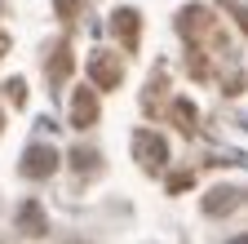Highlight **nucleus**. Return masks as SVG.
I'll return each instance as SVG.
<instances>
[{
	"instance_id": "obj_12",
	"label": "nucleus",
	"mask_w": 248,
	"mask_h": 244,
	"mask_svg": "<svg viewBox=\"0 0 248 244\" xmlns=\"http://www.w3.org/2000/svg\"><path fill=\"white\" fill-rule=\"evenodd\" d=\"M222 5L239 18V27H244V32H248V0H222Z\"/></svg>"
},
{
	"instance_id": "obj_18",
	"label": "nucleus",
	"mask_w": 248,
	"mask_h": 244,
	"mask_svg": "<svg viewBox=\"0 0 248 244\" xmlns=\"http://www.w3.org/2000/svg\"><path fill=\"white\" fill-rule=\"evenodd\" d=\"M0 129H5V120H0Z\"/></svg>"
},
{
	"instance_id": "obj_9",
	"label": "nucleus",
	"mask_w": 248,
	"mask_h": 244,
	"mask_svg": "<svg viewBox=\"0 0 248 244\" xmlns=\"http://www.w3.org/2000/svg\"><path fill=\"white\" fill-rule=\"evenodd\" d=\"M169 115L177 120L182 133H195V129H200V111H195V102H186V98H177V102L169 107Z\"/></svg>"
},
{
	"instance_id": "obj_3",
	"label": "nucleus",
	"mask_w": 248,
	"mask_h": 244,
	"mask_svg": "<svg viewBox=\"0 0 248 244\" xmlns=\"http://www.w3.org/2000/svg\"><path fill=\"white\" fill-rule=\"evenodd\" d=\"M89 76H93V84H98V89H120L124 67H120V58H115V53L93 49V53H89Z\"/></svg>"
},
{
	"instance_id": "obj_8",
	"label": "nucleus",
	"mask_w": 248,
	"mask_h": 244,
	"mask_svg": "<svg viewBox=\"0 0 248 244\" xmlns=\"http://www.w3.org/2000/svg\"><path fill=\"white\" fill-rule=\"evenodd\" d=\"M235 204H239V191H235V187H213V191L204 195V213H208V218H226Z\"/></svg>"
},
{
	"instance_id": "obj_7",
	"label": "nucleus",
	"mask_w": 248,
	"mask_h": 244,
	"mask_svg": "<svg viewBox=\"0 0 248 244\" xmlns=\"http://www.w3.org/2000/svg\"><path fill=\"white\" fill-rule=\"evenodd\" d=\"M14 218H18V231H22V235H45V231H49V218H45L40 200H22Z\"/></svg>"
},
{
	"instance_id": "obj_1",
	"label": "nucleus",
	"mask_w": 248,
	"mask_h": 244,
	"mask_svg": "<svg viewBox=\"0 0 248 244\" xmlns=\"http://www.w3.org/2000/svg\"><path fill=\"white\" fill-rule=\"evenodd\" d=\"M133 160L146 169V173H160L169 164V142L160 133H151V129H138L133 133Z\"/></svg>"
},
{
	"instance_id": "obj_10",
	"label": "nucleus",
	"mask_w": 248,
	"mask_h": 244,
	"mask_svg": "<svg viewBox=\"0 0 248 244\" xmlns=\"http://www.w3.org/2000/svg\"><path fill=\"white\" fill-rule=\"evenodd\" d=\"M67 76H71V49H67V45H58V49H53V63H49V80L62 84Z\"/></svg>"
},
{
	"instance_id": "obj_13",
	"label": "nucleus",
	"mask_w": 248,
	"mask_h": 244,
	"mask_svg": "<svg viewBox=\"0 0 248 244\" xmlns=\"http://www.w3.org/2000/svg\"><path fill=\"white\" fill-rule=\"evenodd\" d=\"M53 5H58L62 18H76V14H80V0H53Z\"/></svg>"
},
{
	"instance_id": "obj_6",
	"label": "nucleus",
	"mask_w": 248,
	"mask_h": 244,
	"mask_svg": "<svg viewBox=\"0 0 248 244\" xmlns=\"http://www.w3.org/2000/svg\"><path fill=\"white\" fill-rule=\"evenodd\" d=\"M71 125L76 129H93L98 125V94H93V89H76L71 94Z\"/></svg>"
},
{
	"instance_id": "obj_14",
	"label": "nucleus",
	"mask_w": 248,
	"mask_h": 244,
	"mask_svg": "<svg viewBox=\"0 0 248 244\" xmlns=\"http://www.w3.org/2000/svg\"><path fill=\"white\" fill-rule=\"evenodd\" d=\"M186 187H191V173H173L169 178V191H186Z\"/></svg>"
},
{
	"instance_id": "obj_2",
	"label": "nucleus",
	"mask_w": 248,
	"mask_h": 244,
	"mask_svg": "<svg viewBox=\"0 0 248 244\" xmlns=\"http://www.w3.org/2000/svg\"><path fill=\"white\" fill-rule=\"evenodd\" d=\"M58 160H62V156H58L53 146L31 142V146L22 151V164H18V169H22V178H36V182H40V178H49V173L58 169Z\"/></svg>"
},
{
	"instance_id": "obj_15",
	"label": "nucleus",
	"mask_w": 248,
	"mask_h": 244,
	"mask_svg": "<svg viewBox=\"0 0 248 244\" xmlns=\"http://www.w3.org/2000/svg\"><path fill=\"white\" fill-rule=\"evenodd\" d=\"M5 89H9V98H14V102H27V89H22V80H9Z\"/></svg>"
},
{
	"instance_id": "obj_4",
	"label": "nucleus",
	"mask_w": 248,
	"mask_h": 244,
	"mask_svg": "<svg viewBox=\"0 0 248 244\" xmlns=\"http://www.w3.org/2000/svg\"><path fill=\"white\" fill-rule=\"evenodd\" d=\"M177 32H182L186 40H204V36H213V14H208L204 5H186L182 18H177Z\"/></svg>"
},
{
	"instance_id": "obj_16",
	"label": "nucleus",
	"mask_w": 248,
	"mask_h": 244,
	"mask_svg": "<svg viewBox=\"0 0 248 244\" xmlns=\"http://www.w3.org/2000/svg\"><path fill=\"white\" fill-rule=\"evenodd\" d=\"M5 49H9V36H5V32H0V53H5Z\"/></svg>"
},
{
	"instance_id": "obj_17",
	"label": "nucleus",
	"mask_w": 248,
	"mask_h": 244,
	"mask_svg": "<svg viewBox=\"0 0 248 244\" xmlns=\"http://www.w3.org/2000/svg\"><path fill=\"white\" fill-rule=\"evenodd\" d=\"M231 244H248V235H235V240H231Z\"/></svg>"
},
{
	"instance_id": "obj_5",
	"label": "nucleus",
	"mask_w": 248,
	"mask_h": 244,
	"mask_svg": "<svg viewBox=\"0 0 248 244\" xmlns=\"http://www.w3.org/2000/svg\"><path fill=\"white\" fill-rule=\"evenodd\" d=\"M111 32L120 36L124 49L133 53V49H138V36H142V14H138V9H115V14H111Z\"/></svg>"
},
{
	"instance_id": "obj_11",
	"label": "nucleus",
	"mask_w": 248,
	"mask_h": 244,
	"mask_svg": "<svg viewBox=\"0 0 248 244\" xmlns=\"http://www.w3.org/2000/svg\"><path fill=\"white\" fill-rule=\"evenodd\" d=\"M98 160H102V156H98L93 146H76V151H71V169H76V173H93V169H98Z\"/></svg>"
}]
</instances>
